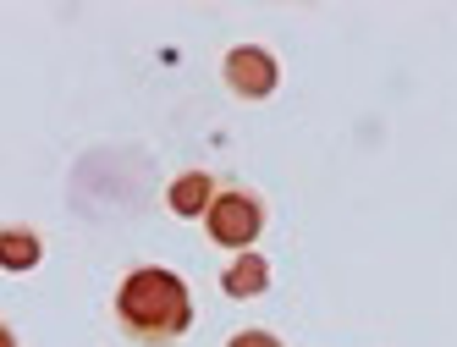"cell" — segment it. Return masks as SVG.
I'll return each mask as SVG.
<instances>
[{
	"instance_id": "1",
	"label": "cell",
	"mask_w": 457,
	"mask_h": 347,
	"mask_svg": "<svg viewBox=\"0 0 457 347\" xmlns=\"http://www.w3.org/2000/svg\"><path fill=\"white\" fill-rule=\"evenodd\" d=\"M111 320L138 347H171L193 331V287L166 265H138L116 281Z\"/></svg>"
},
{
	"instance_id": "2",
	"label": "cell",
	"mask_w": 457,
	"mask_h": 347,
	"mask_svg": "<svg viewBox=\"0 0 457 347\" xmlns=\"http://www.w3.org/2000/svg\"><path fill=\"white\" fill-rule=\"evenodd\" d=\"M265 220H270V210H265V199H259L253 187H220L210 215H204V232H210L215 248L248 254V248L259 243V232H265Z\"/></svg>"
},
{
	"instance_id": "3",
	"label": "cell",
	"mask_w": 457,
	"mask_h": 347,
	"mask_svg": "<svg viewBox=\"0 0 457 347\" xmlns=\"http://www.w3.org/2000/svg\"><path fill=\"white\" fill-rule=\"evenodd\" d=\"M220 83L237 94V100H270L281 88V61L265 45H237L220 61Z\"/></svg>"
},
{
	"instance_id": "4",
	"label": "cell",
	"mask_w": 457,
	"mask_h": 347,
	"mask_svg": "<svg viewBox=\"0 0 457 347\" xmlns=\"http://www.w3.org/2000/svg\"><path fill=\"white\" fill-rule=\"evenodd\" d=\"M220 293L226 298H237V303H248V298H265L270 293V260L265 254H232V265L220 270Z\"/></svg>"
},
{
	"instance_id": "5",
	"label": "cell",
	"mask_w": 457,
	"mask_h": 347,
	"mask_svg": "<svg viewBox=\"0 0 457 347\" xmlns=\"http://www.w3.org/2000/svg\"><path fill=\"white\" fill-rule=\"evenodd\" d=\"M215 194H220V187H215V177L210 171H182L171 187H166V210L171 215H182V220H193V215H210V204H215Z\"/></svg>"
},
{
	"instance_id": "6",
	"label": "cell",
	"mask_w": 457,
	"mask_h": 347,
	"mask_svg": "<svg viewBox=\"0 0 457 347\" xmlns=\"http://www.w3.org/2000/svg\"><path fill=\"white\" fill-rule=\"evenodd\" d=\"M45 260V237L34 227H6L0 232V265L6 270H34Z\"/></svg>"
},
{
	"instance_id": "7",
	"label": "cell",
	"mask_w": 457,
	"mask_h": 347,
	"mask_svg": "<svg viewBox=\"0 0 457 347\" xmlns=\"http://www.w3.org/2000/svg\"><path fill=\"white\" fill-rule=\"evenodd\" d=\"M226 347H287V342H281L276 331H265V326H243V331H237L232 342H226Z\"/></svg>"
},
{
	"instance_id": "8",
	"label": "cell",
	"mask_w": 457,
	"mask_h": 347,
	"mask_svg": "<svg viewBox=\"0 0 457 347\" xmlns=\"http://www.w3.org/2000/svg\"><path fill=\"white\" fill-rule=\"evenodd\" d=\"M6 347H17V331H12V326H6Z\"/></svg>"
}]
</instances>
